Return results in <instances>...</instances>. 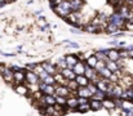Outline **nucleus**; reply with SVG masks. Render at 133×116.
I'll use <instances>...</instances> for the list:
<instances>
[{"instance_id": "1", "label": "nucleus", "mask_w": 133, "mask_h": 116, "mask_svg": "<svg viewBox=\"0 0 133 116\" xmlns=\"http://www.w3.org/2000/svg\"><path fill=\"white\" fill-rule=\"evenodd\" d=\"M52 10H53L57 16H59L61 18L66 19V18L69 17V14L71 13V5H70V1H69V0H63L61 4L53 6Z\"/></svg>"}, {"instance_id": "2", "label": "nucleus", "mask_w": 133, "mask_h": 116, "mask_svg": "<svg viewBox=\"0 0 133 116\" xmlns=\"http://www.w3.org/2000/svg\"><path fill=\"white\" fill-rule=\"evenodd\" d=\"M109 22L110 23H112V25H115L119 30H124L125 29V23H127V21L119 14V12H112L111 13V16L109 17ZM125 31V30H124Z\"/></svg>"}, {"instance_id": "3", "label": "nucleus", "mask_w": 133, "mask_h": 116, "mask_svg": "<svg viewBox=\"0 0 133 116\" xmlns=\"http://www.w3.org/2000/svg\"><path fill=\"white\" fill-rule=\"evenodd\" d=\"M14 72L12 71V69L9 67V65L4 66L3 67V71H1V79L6 83V84H12L13 85V81H14Z\"/></svg>"}, {"instance_id": "4", "label": "nucleus", "mask_w": 133, "mask_h": 116, "mask_svg": "<svg viewBox=\"0 0 133 116\" xmlns=\"http://www.w3.org/2000/svg\"><path fill=\"white\" fill-rule=\"evenodd\" d=\"M42 66H43V69L49 75H52V76H54L58 72V69H57L56 63H53V61H44V62H42Z\"/></svg>"}, {"instance_id": "5", "label": "nucleus", "mask_w": 133, "mask_h": 116, "mask_svg": "<svg viewBox=\"0 0 133 116\" xmlns=\"http://www.w3.org/2000/svg\"><path fill=\"white\" fill-rule=\"evenodd\" d=\"M39 90H40L44 95H54V93H56V86H54V85H46L45 83L40 81V83H39Z\"/></svg>"}, {"instance_id": "6", "label": "nucleus", "mask_w": 133, "mask_h": 116, "mask_svg": "<svg viewBox=\"0 0 133 116\" xmlns=\"http://www.w3.org/2000/svg\"><path fill=\"white\" fill-rule=\"evenodd\" d=\"M13 88H14V92L21 97H29L31 94L26 84H16V85H13Z\"/></svg>"}, {"instance_id": "7", "label": "nucleus", "mask_w": 133, "mask_h": 116, "mask_svg": "<svg viewBox=\"0 0 133 116\" xmlns=\"http://www.w3.org/2000/svg\"><path fill=\"white\" fill-rule=\"evenodd\" d=\"M54 86H56V93H54V95L66 97V98H69L70 95H72V93L70 92V89H69L66 85H54Z\"/></svg>"}, {"instance_id": "8", "label": "nucleus", "mask_w": 133, "mask_h": 116, "mask_svg": "<svg viewBox=\"0 0 133 116\" xmlns=\"http://www.w3.org/2000/svg\"><path fill=\"white\" fill-rule=\"evenodd\" d=\"M106 57H107V59H110V61L118 62V61L120 59L119 49H118V48H110V49H107V50H106Z\"/></svg>"}, {"instance_id": "9", "label": "nucleus", "mask_w": 133, "mask_h": 116, "mask_svg": "<svg viewBox=\"0 0 133 116\" xmlns=\"http://www.w3.org/2000/svg\"><path fill=\"white\" fill-rule=\"evenodd\" d=\"M65 59H66L67 67H69V69H74V66L79 62V54H74V53L66 54V56H65Z\"/></svg>"}, {"instance_id": "10", "label": "nucleus", "mask_w": 133, "mask_h": 116, "mask_svg": "<svg viewBox=\"0 0 133 116\" xmlns=\"http://www.w3.org/2000/svg\"><path fill=\"white\" fill-rule=\"evenodd\" d=\"M13 76H14L13 85H16V84H26V70L17 71V72H14Z\"/></svg>"}, {"instance_id": "11", "label": "nucleus", "mask_w": 133, "mask_h": 116, "mask_svg": "<svg viewBox=\"0 0 133 116\" xmlns=\"http://www.w3.org/2000/svg\"><path fill=\"white\" fill-rule=\"evenodd\" d=\"M57 105L56 102V95H43L42 101H40V107L44 106H54Z\"/></svg>"}, {"instance_id": "12", "label": "nucleus", "mask_w": 133, "mask_h": 116, "mask_svg": "<svg viewBox=\"0 0 133 116\" xmlns=\"http://www.w3.org/2000/svg\"><path fill=\"white\" fill-rule=\"evenodd\" d=\"M71 5V12H82L84 8V0H69Z\"/></svg>"}, {"instance_id": "13", "label": "nucleus", "mask_w": 133, "mask_h": 116, "mask_svg": "<svg viewBox=\"0 0 133 116\" xmlns=\"http://www.w3.org/2000/svg\"><path fill=\"white\" fill-rule=\"evenodd\" d=\"M40 79L34 71H26V84H39Z\"/></svg>"}, {"instance_id": "14", "label": "nucleus", "mask_w": 133, "mask_h": 116, "mask_svg": "<svg viewBox=\"0 0 133 116\" xmlns=\"http://www.w3.org/2000/svg\"><path fill=\"white\" fill-rule=\"evenodd\" d=\"M85 67H87V65H85V61H80L79 59V62L74 66V72H75V75L76 76H79V75H84V71H85Z\"/></svg>"}, {"instance_id": "15", "label": "nucleus", "mask_w": 133, "mask_h": 116, "mask_svg": "<svg viewBox=\"0 0 133 116\" xmlns=\"http://www.w3.org/2000/svg\"><path fill=\"white\" fill-rule=\"evenodd\" d=\"M78 106H79L78 97H76L75 94L70 95V97L67 98V107H69V108H71V110H72V112H74V111L76 112V108H78Z\"/></svg>"}, {"instance_id": "16", "label": "nucleus", "mask_w": 133, "mask_h": 116, "mask_svg": "<svg viewBox=\"0 0 133 116\" xmlns=\"http://www.w3.org/2000/svg\"><path fill=\"white\" fill-rule=\"evenodd\" d=\"M92 93L89 92V89L87 86H79V89L76 90V97H83V98H92Z\"/></svg>"}, {"instance_id": "17", "label": "nucleus", "mask_w": 133, "mask_h": 116, "mask_svg": "<svg viewBox=\"0 0 133 116\" xmlns=\"http://www.w3.org/2000/svg\"><path fill=\"white\" fill-rule=\"evenodd\" d=\"M82 30L85 31V32H89V34H98V32H101L99 29H98V26L93 25L92 22H89V23H87V25H84V26L82 27Z\"/></svg>"}, {"instance_id": "18", "label": "nucleus", "mask_w": 133, "mask_h": 116, "mask_svg": "<svg viewBox=\"0 0 133 116\" xmlns=\"http://www.w3.org/2000/svg\"><path fill=\"white\" fill-rule=\"evenodd\" d=\"M62 75H63V77L69 81V80H75L76 79V75H75V72H74V70L72 69H65V70H62V71H59Z\"/></svg>"}, {"instance_id": "19", "label": "nucleus", "mask_w": 133, "mask_h": 116, "mask_svg": "<svg viewBox=\"0 0 133 116\" xmlns=\"http://www.w3.org/2000/svg\"><path fill=\"white\" fill-rule=\"evenodd\" d=\"M102 106H103V108H106V110H109V111H112V110L116 108V107H115V102H114L112 98H105V99L102 101Z\"/></svg>"}, {"instance_id": "20", "label": "nucleus", "mask_w": 133, "mask_h": 116, "mask_svg": "<svg viewBox=\"0 0 133 116\" xmlns=\"http://www.w3.org/2000/svg\"><path fill=\"white\" fill-rule=\"evenodd\" d=\"M89 106H90V111H99L103 108L102 101H97V99H89Z\"/></svg>"}, {"instance_id": "21", "label": "nucleus", "mask_w": 133, "mask_h": 116, "mask_svg": "<svg viewBox=\"0 0 133 116\" xmlns=\"http://www.w3.org/2000/svg\"><path fill=\"white\" fill-rule=\"evenodd\" d=\"M106 67H107L112 74H115V72H118V71L120 70V67H119L118 62H115V61H110V59H107V61H106Z\"/></svg>"}, {"instance_id": "22", "label": "nucleus", "mask_w": 133, "mask_h": 116, "mask_svg": "<svg viewBox=\"0 0 133 116\" xmlns=\"http://www.w3.org/2000/svg\"><path fill=\"white\" fill-rule=\"evenodd\" d=\"M85 65H87V63H85ZM84 76L87 77L89 81H92L94 77L97 76V72H96V70H94V69H92V67L87 66V67H85V71H84Z\"/></svg>"}, {"instance_id": "23", "label": "nucleus", "mask_w": 133, "mask_h": 116, "mask_svg": "<svg viewBox=\"0 0 133 116\" xmlns=\"http://www.w3.org/2000/svg\"><path fill=\"white\" fill-rule=\"evenodd\" d=\"M106 50L107 49H97V50H94V56H96V58L98 59V61H107V57H106Z\"/></svg>"}, {"instance_id": "24", "label": "nucleus", "mask_w": 133, "mask_h": 116, "mask_svg": "<svg viewBox=\"0 0 133 116\" xmlns=\"http://www.w3.org/2000/svg\"><path fill=\"white\" fill-rule=\"evenodd\" d=\"M66 86L70 89V92H71L72 94L76 95V90L79 89V84L76 83V80H69L67 84H66Z\"/></svg>"}, {"instance_id": "25", "label": "nucleus", "mask_w": 133, "mask_h": 116, "mask_svg": "<svg viewBox=\"0 0 133 116\" xmlns=\"http://www.w3.org/2000/svg\"><path fill=\"white\" fill-rule=\"evenodd\" d=\"M56 66H57V69H58V71H62V70H65V69H67V63H66V59H65V56H62V57H59V58H58V61L56 62Z\"/></svg>"}, {"instance_id": "26", "label": "nucleus", "mask_w": 133, "mask_h": 116, "mask_svg": "<svg viewBox=\"0 0 133 116\" xmlns=\"http://www.w3.org/2000/svg\"><path fill=\"white\" fill-rule=\"evenodd\" d=\"M54 80H56V85H66L67 84V80L63 77V75L59 71L54 75Z\"/></svg>"}, {"instance_id": "27", "label": "nucleus", "mask_w": 133, "mask_h": 116, "mask_svg": "<svg viewBox=\"0 0 133 116\" xmlns=\"http://www.w3.org/2000/svg\"><path fill=\"white\" fill-rule=\"evenodd\" d=\"M99 76L102 77V79H107V80H110L111 79V76H112V72L107 69V67H105V69H102L99 72H97Z\"/></svg>"}, {"instance_id": "28", "label": "nucleus", "mask_w": 133, "mask_h": 116, "mask_svg": "<svg viewBox=\"0 0 133 116\" xmlns=\"http://www.w3.org/2000/svg\"><path fill=\"white\" fill-rule=\"evenodd\" d=\"M75 80H76V83L79 84V86H88V84L90 83L84 75H79V76H76Z\"/></svg>"}, {"instance_id": "29", "label": "nucleus", "mask_w": 133, "mask_h": 116, "mask_svg": "<svg viewBox=\"0 0 133 116\" xmlns=\"http://www.w3.org/2000/svg\"><path fill=\"white\" fill-rule=\"evenodd\" d=\"M90 111V106H89V102L88 103H83V105H79L78 108H76V112L79 114H87Z\"/></svg>"}, {"instance_id": "30", "label": "nucleus", "mask_w": 133, "mask_h": 116, "mask_svg": "<svg viewBox=\"0 0 133 116\" xmlns=\"http://www.w3.org/2000/svg\"><path fill=\"white\" fill-rule=\"evenodd\" d=\"M105 98H107L106 97V93L105 92H101V90H97L93 95H92V98L90 99H97V101H103Z\"/></svg>"}, {"instance_id": "31", "label": "nucleus", "mask_w": 133, "mask_h": 116, "mask_svg": "<svg viewBox=\"0 0 133 116\" xmlns=\"http://www.w3.org/2000/svg\"><path fill=\"white\" fill-rule=\"evenodd\" d=\"M97 62H98V59L96 58V56H94V54H93V56H90V57H89L88 59L85 61L87 66H89V67H92V69H94V67H96Z\"/></svg>"}, {"instance_id": "32", "label": "nucleus", "mask_w": 133, "mask_h": 116, "mask_svg": "<svg viewBox=\"0 0 133 116\" xmlns=\"http://www.w3.org/2000/svg\"><path fill=\"white\" fill-rule=\"evenodd\" d=\"M116 31H119V29H118L115 25H112V23H110V22H109V25H107V27H106L105 32H107V34L112 35V34H115Z\"/></svg>"}, {"instance_id": "33", "label": "nucleus", "mask_w": 133, "mask_h": 116, "mask_svg": "<svg viewBox=\"0 0 133 116\" xmlns=\"http://www.w3.org/2000/svg\"><path fill=\"white\" fill-rule=\"evenodd\" d=\"M62 44H69L67 46H69V48H74V49H79V48H80L79 43H76V41H71V40H69V39L63 40Z\"/></svg>"}, {"instance_id": "34", "label": "nucleus", "mask_w": 133, "mask_h": 116, "mask_svg": "<svg viewBox=\"0 0 133 116\" xmlns=\"http://www.w3.org/2000/svg\"><path fill=\"white\" fill-rule=\"evenodd\" d=\"M56 102H57V105H59L62 107H66L67 106V98L66 97H58V95H56Z\"/></svg>"}, {"instance_id": "35", "label": "nucleus", "mask_w": 133, "mask_h": 116, "mask_svg": "<svg viewBox=\"0 0 133 116\" xmlns=\"http://www.w3.org/2000/svg\"><path fill=\"white\" fill-rule=\"evenodd\" d=\"M132 108H133V101H124L123 99V107H122V110L131 111Z\"/></svg>"}, {"instance_id": "36", "label": "nucleus", "mask_w": 133, "mask_h": 116, "mask_svg": "<svg viewBox=\"0 0 133 116\" xmlns=\"http://www.w3.org/2000/svg\"><path fill=\"white\" fill-rule=\"evenodd\" d=\"M43 83H45L46 85H56V80H54V76H52V75L46 76L44 80H43Z\"/></svg>"}, {"instance_id": "37", "label": "nucleus", "mask_w": 133, "mask_h": 116, "mask_svg": "<svg viewBox=\"0 0 133 116\" xmlns=\"http://www.w3.org/2000/svg\"><path fill=\"white\" fill-rule=\"evenodd\" d=\"M106 67V62L105 61H98L97 62V65H96V67H94V70H96V72H99L102 69H105Z\"/></svg>"}, {"instance_id": "38", "label": "nucleus", "mask_w": 133, "mask_h": 116, "mask_svg": "<svg viewBox=\"0 0 133 116\" xmlns=\"http://www.w3.org/2000/svg\"><path fill=\"white\" fill-rule=\"evenodd\" d=\"M114 102H115V107L118 110H122V107H123V99L122 98H114Z\"/></svg>"}, {"instance_id": "39", "label": "nucleus", "mask_w": 133, "mask_h": 116, "mask_svg": "<svg viewBox=\"0 0 133 116\" xmlns=\"http://www.w3.org/2000/svg\"><path fill=\"white\" fill-rule=\"evenodd\" d=\"M87 88L89 89V92H90L92 94H94V93L98 90V89H97V86H96V84H94V83H92V81L88 84V86H87Z\"/></svg>"}, {"instance_id": "40", "label": "nucleus", "mask_w": 133, "mask_h": 116, "mask_svg": "<svg viewBox=\"0 0 133 116\" xmlns=\"http://www.w3.org/2000/svg\"><path fill=\"white\" fill-rule=\"evenodd\" d=\"M9 67L12 69L13 72H17V71H21V70H25V67H21L18 65H9Z\"/></svg>"}, {"instance_id": "41", "label": "nucleus", "mask_w": 133, "mask_h": 116, "mask_svg": "<svg viewBox=\"0 0 133 116\" xmlns=\"http://www.w3.org/2000/svg\"><path fill=\"white\" fill-rule=\"evenodd\" d=\"M70 32H71V34L80 35V34L83 32V30H82V29H78V27H71V29H70Z\"/></svg>"}, {"instance_id": "42", "label": "nucleus", "mask_w": 133, "mask_h": 116, "mask_svg": "<svg viewBox=\"0 0 133 116\" xmlns=\"http://www.w3.org/2000/svg\"><path fill=\"white\" fill-rule=\"evenodd\" d=\"M46 76H49V74H48L45 70L43 71V72H40V74H39V79H40V81H43V80H44Z\"/></svg>"}, {"instance_id": "43", "label": "nucleus", "mask_w": 133, "mask_h": 116, "mask_svg": "<svg viewBox=\"0 0 133 116\" xmlns=\"http://www.w3.org/2000/svg\"><path fill=\"white\" fill-rule=\"evenodd\" d=\"M125 31H133V23L131 22H127L125 23V29H124Z\"/></svg>"}, {"instance_id": "44", "label": "nucleus", "mask_w": 133, "mask_h": 116, "mask_svg": "<svg viewBox=\"0 0 133 116\" xmlns=\"http://www.w3.org/2000/svg\"><path fill=\"white\" fill-rule=\"evenodd\" d=\"M120 115L122 116H133V114L131 111H124V110H120Z\"/></svg>"}, {"instance_id": "45", "label": "nucleus", "mask_w": 133, "mask_h": 116, "mask_svg": "<svg viewBox=\"0 0 133 116\" xmlns=\"http://www.w3.org/2000/svg\"><path fill=\"white\" fill-rule=\"evenodd\" d=\"M1 56L4 57H14L16 53H9V52H1Z\"/></svg>"}, {"instance_id": "46", "label": "nucleus", "mask_w": 133, "mask_h": 116, "mask_svg": "<svg viewBox=\"0 0 133 116\" xmlns=\"http://www.w3.org/2000/svg\"><path fill=\"white\" fill-rule=\"evenodd\" d=\"M32 14H34V16H36V17H40V16L43 14V10H42V9H39V10H35Z\"/></svg>"}, {"instance_id": "47", "label": "nucleus", "mask_w": 133, "mask_h": 116, "mask_svg": "<svg viewBox=\"0 0 133 116\" xmlns=\"http://www.w3.org/2000/svg\"><path fill=\"white\" fill-rule=\"evenodd\" d=\"M110 44H111V45H119V40H116V39H115V40H111Z\"/></svg>"}, {"instance_id": "48", "label": "nucleus", "mask_w": 133, "mask_h": 116, "mask_svg": "<svg viewBox=\"0 0 133 116\" xmlns=\"http://www.w3.org/2000/svg\"><path fill=\"white\" fill-rule=\"evenodd\" d=\"M3 67H4V65H0V75H1V71H3Z\"/></svg>"}, {"instance_id": "49", "label": "nucleus", "mask_w": 133, "mask_h": 116, "mask_svg": "<svg viewBox=\"0 0 133 116\" xmlns=\"http://www.w3.org/2000/svg\"><path fill=\"white\" fill-rule=\"evenodd\" d=\"M6 3H10V1H16V0H5Z\"/></svg>"}, {"instance_id": "50", "label": "nucleus", "mask_w": 133, "mask_h": 116, "mask_svg": "<svg viewBox=\"0 0 133 116\" xmlns=\"http://www.w3.org/2000/svg\"><path fill=\"white\" fill-rule=\"evenodd\" d=\"M132 101H133V92H132Z\"/></svg>"}, {"instance_id": "51", "label": "nucleus", "mask_w": 133, "mask_h": 116, "mask_svg": "<svg viewBox=\"0 0 133 116\" xmlns=\"http://www.w3.org/2000/svg\"><path fill=\"white\" fill-rule=\"evenodd\" d=\"M0 38H1V35H0Z\"/></svg>"}, {"instance_id": "52", "label": "nucleus", "mask_w": 133, "mask_h": 116, "mask_svg": "<svg viewBox=\"0 0 133 116\" xmlns=\"http://www.w3.org/2000/svg\"><path fill=\"white\" fill-rule=\"evenodd\" d=\"M132 36H133V35H132Z\"/></svg>"}]
</instances>
